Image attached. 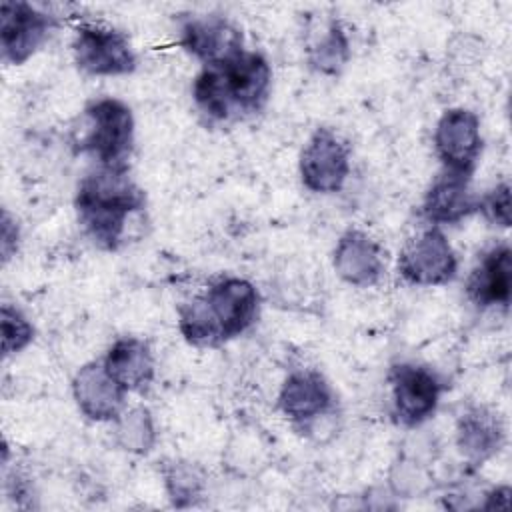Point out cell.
<instances>
[{"mask_svg":"<svg viewBox=\"0 0 512 512\" xmlns=\"http://www.w3.org/2000/svg\"><path fill=\"white\" fill-rule=\"evenodd\" d=\"M332 264L336 274L356 288L378 284L384 272L382 248L362 230H348L338 238Z\"/></svg>","mask_w":512,"mask_h":512,"instance_id":"14","label":"cell"},{"mask_svg":"<svg viewBox=\"0 0 512 512\" xmlns=\"http://www.w3.org/2000/svg\"><path fill=\"white\" fill-rule=\"evenodd\" d=\"M74 204L86 234L100 248L116 250L128 218L144 210L146 196L130 178L128 168L98 166L80 180Z\"/></svg>","mask_w":512,"mask_h":512,"instance_id":"2","label":"cell"},{"mask_svg":"<svg viewBox=\"0 0 512 512\" xmlns=\"http://www.w3.org/2000/svg\"><path fill=\"white\" fill-rule=\"evenodd\" d=\"M280 412L296 426L316 424L334 408V392L316 370H296L288 374L278 394Z\"/></svg>","mask_w":512,"mask_h":512,"instance_id":"12","label":"cell"},{"mask_svg":"<svg viewBox=\"0 0 512 512\" xmlns=\"http://www.w3.org/2000/svg\"><path fill=\"white\" fill-rule=\"evenodd\" d=\"M510 246L498 244L490 248L478 266L470 272L466 282L468 298L476 306H508L510 302V284H512V266H510Z\"/></svg>","mask_w":512,"mask_h":512,"instance_id":"16","label":"cell"},{"mask_svg":"<svg viewBox=\"0 0 512 512\" xmlns=\"http://www.w3.org/2000/svg\"><path fill=\"white\" fill-rule=\"evenodd\" d=\"M0 238H2V260L8 262L12 258V254L16 252V246H18V226H16V222L10 218V214L6 210L2 214Z\"/></svg>","mask_w":512,"mask_h":512,"instance_id":"25","label":"cell"},{"mask_svg":"<svg viewBox=\"0 0 512 512\" xmlns=\"http://www.w3.org/2000/svg\"><path fill=\"white\" fill-rule=\"evenodd\" d=\"M204 298L220 324L224 340L246 332L258 316L260 296L246 278L222 276L210 284Z\"/></svg>","mask_w":512,"mask_h":512,"instance_id":"11","label":"cell"},{"mask_svg":"<svg viewBox=\"0 0 512 512\" xmlns=\"http://www.w3.org/2000/svg\"><path fill=\"white\" fill-rule=\"evenodd\" d=\"M178 40L180 46L204 66L220 64L244 50L240 30L218 14L188 16L180 24Z\"/></svg>","mask_w":512,"mask_h":512,"instance_id":"10","label":"cell"},{"mask_svg":"<svg viewBox=\"0 0 512 512\" xmlns=\"http://www.w3.org/2000/svg\"><path fill=\"white\" fill-rule=\"evenodd\" d=\"M178 330L194 346H218L224 342L220 324L204 294L178 306Z\"/></svg>","mask_w":512,"mask_h":512,"instance_id":"20","label":"cell"},{"mask_svg":"<svg viewBox=\"0 0 512 512\" xmlns=\"http://www.w3.org/2000/svg\"><path fill=\"white\" fill-rule=\"evenodd\" d=\"M72 52L76 66L90 76H122L136 68V54L126 34L104 24H80Z\"/></svg>","mask_w":512,"mask_h":512,"instance_id":"4","label":"cell"},{"mask_svg":"<svg viewBox=\"0 0 512 512\" xmlns=\"http://www.w3.org/2000/svg\"><path fill=\"white\" fill-rule=\"evenodd\" d=\"M504 442V426L496 412L474 406L468 408L456 424V444L470 464H482L492 458Z\"/></svg>","mask_w":512,"mask_h":512,"instance_id":"18","label":"cell"},{"mask_svg":"<svg viewBox=\"0 0 512 512\" xmlns=\"http://www.w3.org/2000/svg\"><path fill=\"white\" fill-rule=\"evenodd\" d=\"M388 380L394 414L404 426H420L436 412L444 384L430 368L400 362L392 366Z\"/></svg>","mask_w":512,"mask_h":512,"instance_id":"7","label":"cell"},{"mask_svg":"<svg viewBox=\"0 0 512 512\" xmlns=\"http://www.w3.org/2000/svg\"><path fill=\"white\" fill-rule=\"evenodd\" d=\"M308 64L320 72L334 76L350 58V42L338 20H328L320 30L312 32V40L306 48Z\"/></svg>","mask_w":512,"mask_h":512,"instance_id":"19","label":"cell"},{"mask_svg":"<svg viewBox=\"0 0 512 512\" xmlns=\"http://www.w3.org/2000/svg\"><path fill=\"white\" fill-rule=\"evenodd\" d=\"M162 474H164V484H166L168 496L174 506L186 508V506L196 504L202 498L206 480H204L202 470L196 464L174 460V462L166 464Z\"/></svg>","mask_w":512,"mask_h":512,"instance_id":"22","label":"cell"},{"mask_svg":"<svg viewBox=\"0 0 512 512\" xmlns=\"http://www.w3.org/2000/svg\"><path fill=\"white\" fill-rule=\"evenodd\" d=\"M478 210V200L470 192V176L442 170L430 184L422 214L432 224H456Z\"/></svg>","mask_w":512,"mask_h":512,"instance_id":"15","label":"cell"},{"mask_svg":"<svg viewBox=\"0 0 512 512\" xmlns=\"http://www.w3.org/2000/svg\"><path fill=\"white\" fill-rule=\"evenodd\" d=\"M102 364L126 394L144 390L154 378V356L150 346L136 336L118 338L108 348Z\"/></svg>","mask_w":512,"mask_h":512,"instance_id":"17","label":"cell"},{"mask_svg":"<svg viewBox=\"0 0 512 512\" xmlns=\"http://www.w3.org/2000/svg\"><path fill=\"white\" fill-rule=\"evenodd\" d=\"M272 70L268 60L254 50L204 66L192 82V98L208 118L226 122L260 112L268 102Z\"/></svg>","mask_w":512,"mask_h":512,"instance_id":"1","label":"cell"},{"mask_svg":"<svg viewBox=\"0 0 512 512\" xmlns=\"http://www.w3.org/2000/svg\"><path fill=\"white\" fill-rule=\"evenodd\" d=\"M434 150L444 170L470 176L482 150L478 116L466 108L446 110L434 128Z\"/></svg>","mask_w":512,"mask_h":512,"instance_id":"9","label":"cell"},{"mask_svg":"<svg viewBox=\"0 0 512 512\" xmlns=\"http://www.w3.org/2000/svg\"><path fill=\"white\" fill-rule=\"evenodd\" d=\"M302 184L316 194L338 192L350 174L348 144L330 128H318L300 152Z\"/></svg>","mask_w":512,"mask_h":512,"instance_id":"6","label":"cell"},{"mask_svg":"<svg viewBox=\"0 0 512 512\" xmlns=\"http://www.w3.org/2000/svg\"><path fill=\"white\" fill-rule=\"evenodd\" d=\"M114 438L116 444L126 452H150L156 442V430L148 408L134 406L130 410H122V414L114 420Z\"/></svg>","mask_w":512,"mask_h":512,"instance_id":"21","label":"cell"},{"mask_svg":"<svg viewBox=\"0 0 512 512\" xmlns=\"http://www.w3.org/2000/svg\"><path fill=\"white\" fill-rule=\"evenodd\" d=\"M80 152L90 154L98 166L128 168L134 146L132 110L118 98H96L84 108V128L76 138Z\"/></svg>","mask_w":512,"mask_h":512,"instance_id":"3","label":"cell"},{"mask_svg":"<svg viewBox=\"0 0 512 512\" xmlns=\"http://www.w3.org/2000/svg\"><path fill=\"white\" fill-rule=\"evenodd\" d=\"M0 332L4 356L22 352L34 338V326L30 320L12 304H2L0 310Z\"/></svg>","mask_w":512,"mask_h":512,"instance_id":"23","label":"cell"},{"mask_svg":"<svg viewBox=\"0 0 512 512\" xmlns=\"http://www.w3.org/2000/svg\"><path fill=\"white\" fill-rule=\"evenodd\" d=\"M54 16L28 2L0 4V46L8 64H24L48 40Z\"/></svg>","mask_w":512,"mask_h":512,"instance_id":"8","label":"cell"},{"mask_svg":"<svg viewBox=\"0 0 512 512\" xmlns=\"http://www.w3.org/2000/svg\"><path fill=\"white\" fill-rule=\"evenodd\" d=\"M456 270V254L444 232L436 226L406 240L398 254V272L414 286H442L456 276Z\"/></svg>","mask_w":512,"mask_h":512,"instance_id":"5","label":"cell"},{"mask_svg":"<svg viewBox=\"0 0 512 512\" xmlns=\"http://www.w3.org/2000/svg\"><path fill=\"white\" fill-rule=\"evenodd\" d=\"M72 394L80 412L96 422H114L124 410L126 392L112 380L102 362H88L76 372Z\"/></svg>","mask_w":512,"mask_h":512,"instance_id":"13","label":"cell"},{"mask_svg":"<svg viewBox=\"0 0 512 512\" xmlns=\"http://www.w3.org/2000/svg\"><path fill=\"white\" fill-rule=\"evenodd\" d=\"M478 210L496 226L508 228L510 226V184L500 182L496 184L482 200H478Z\"/></svg>","mask_w":512,"mask_h":512,"instance_id":"24","label":"cell"}]
</instances>
